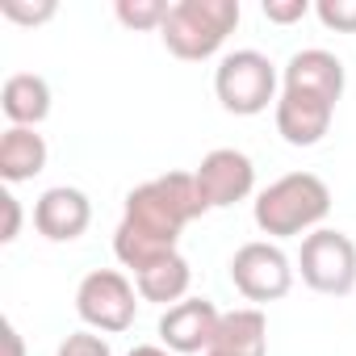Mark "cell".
Instances as JSON below:
<instances>
[{
    "label": "cell",
    "mask_w": 356,
    "mask_h": 356,
    "mask_svg": "<svg viewBox=\"0 0 356 356\" xmlns=\"http://www.w3.org/2000/svg\"><path fill=\"white\" fill-rule=\"evenodd\" d=\"M202 214H206V202L197 193L193 172L155 176V181L126 193V210L113 231V256L126 268L143 273L147 264L172 256L176 243H181V231Z\"/></svg>",
    "instance_id": "obj_1"
},
{
    "label": "cell",
    "mask_w": 356,
    "mask_h": 356,
    "mask_svg": "<svg viewBox=\"0 0 356 356\" xmlns=\"http://www.w3.org/2000/svg\"><path fill=\"white\" fill-rule=\"evenodd\" d=\"M331 210V189L318 181L314 172H289L273 181L256 197V227L273 239H293L306 231H318V222Z\"/></svg>",
    "instance_id": "obj_2"
},
{
    "label": "cell",
    "mask_w": 356,
    "mask_h": 356,
    "mask_svg": "<svg viewBox=\"0 0 356 356\" xmlns=\"http://www.w3.org/2000/svg\"><path fill=\"white\" fill-rule=\"evenodd\" d=\"M235 26L239 0H176L168 9V22L159 26V38L168 55H176L181 63H202L222 51Z\"/></svg>",
    "instance_id": "obj_3"
},
{
    "label": "cell",
    "mask_w": 356,
    "mask_h": 356,
    "mask_svg": "<svg viewBox=\"0 0 356 356\" xmlns=\"http://www.w3.org/2000/svg\"><path fill=\"white\" fill-rule=\"evenodd\" d=\"M214 97L235 118H256L277 105V67L260 51H231L214 72Z\"/></svg>",
    "instance_id": "obj_4"
},
{
    "label": "cell",
    "mask_w": 356,
    "mask_h": 356,
    "mask_svg": "<svg viewBox=\"0 0 356 356\" xmlns=\"http://www.w3.org/2000/svg\"><path fill=\"white\" fill-rule=\"evenodd\" d=\"M298 268H302V281H306L314 293L343 298V293L356 289V243H352L343 231L318 227V231H310V235L302 239Z\"/></svg>",
    "instance_id": "obj_5"
},
{
    "label": "cell",
    "mask_w": 356,
    "mask_h": 356,
    "mask_svg": "<svg viewBox=\"0 0 356 356\" xmlns=\"http://www.w3.org/2000/svg\"><path fill=\"white\" fill-rule=\"evenodd\" d=\"M134 293L138 289L126 281V273H118V268H92L80 281V289H76V314L92 331L118 335V331L134 327V314H138Z\"/></svg>",
    "instance_id": "obj_6"
},
{
    "label": "cell",
    "mask_w": 356,
    "mask_h": 356,
    "mask_svg": "<svg viewBox=\"0 0 356 356\" xmlns=\"http://www.w3.org/2000/svg\"><path fill=\"white\" fill-rule=\"evenodd\" d=\"M231 285L248 302H281L293 289V264L277 243L256 239L231 256Z\"/></svg>",
    "instance_id": "obj_7"
},
{
    "label": "cell",
    "mask_w": 356,
    "mask_h": 356,
    "mask_svg": "<svg viewBox=\"0 0 356 356\" xmlns=\"http://www.w3.org/2000/svg\"><path fill=\"white\" fill-rule=\"evenodd\" d=\"M218 323H222V310L210 298H185V302H176L172 310L159 314V343L172 356L210 352L214 335H218Z\"/></svg>",
    "instance_id": "obj_8"
},
{
    "label": "cell",
    "mask_w": 356,
    "mask_h": 356,
    "mask_svg": "<svg viewBox=\"0 0 356 356\" xmlns=\"http://www.w3.org/2000/svg\"><path fill=\"white\" fill-rule=\"evenodd\" d=\"M193 181H197V193H202L206 210H227V206L243 202L256 189V168H252V159L243 151L218 147L197 163Z\"/></svg>",
    "instance_id": "obj_9"
},
{
    "label": "cell",
    "mask_w": 356,
    "mask_h": 356,
    "mask_svg": "<svg viewBox=\"0 0 356 356\" xmlns=\"http://www.w3.org/2000/svg\"><path fill=\"white\" fill-rule=\"evenodd\" d=\"M335 105L314 97V92H298V88H281L277 97V134L289 147H314L323 143V134L331 130Z\"/></svg>",
    "instance_id": "obj_10"
},
{
    "label": "cell",
    "mask_w": 356,
    "mask_h": 356,
    "mask_svg": "<svg viewBox=\"0 0 356 356\" xmlns=\"http://www.w3.org/2000/svg\"><path fill=\"white\" fill-rule=\"evenodd\" d=\"M88 222H92V202L80 189H72V185H55V189H47L34 202V227L51 243L80 239L88 231Z\"/></svg>",
    "instance_id": "obj_11"
},
{
    "label": "cell",
    "mask_w": 356,
    "mask_h": 356,
    "mask_svg": "<svg viewBox=\"0 0 356 356\" xmlns=\"http://www.w3.org/2000/svg\"><path fill=\"white\" fill-rule=\"evenodd\" d=\"M281 80H285V88L314 92V97H323L331 105H339V97H343V63H339V55L318 51V47L293 51L285 72H281Z\"/></svg>",
    "instance_id": "obj_12"
},
{
    "label": "cell",
    "mask_w": 356,
    "mask_h": 356,
    "mask_svg": "<svg viewBox=\"0 0 356 356\" xmlns=\"http://www.w3.org/2000/svg\"><path fill=\"white\" fill-rule=\"evenodd\" d=\"M0 109L13 126H26V130H38L51 113V84L34 72H17L5 80L0 88Z\"/></svg>",
    "instance_id": "obj_13"
},
{
    "label": "cell",
    "mask_w": 356,
    "mask_h": 356,
    "mask_svg": "<svg viewBox=\"0 0 356 356\" xmlns=\"http://www.w3.org/2000/svg\"><path fill=\"white\" fill-rule=\"evenodd\" d=\"M189 285H193V268H189V260H185L181 252H172V256L147 264L143 273H134L138 298H143V302H155V306H168V310H172L176 302H185Z\"/></svg>",
    "instance_id": "obj_14"
},
{
    "label": "cell",
    "mask_w": 356,
    "mask_h": 356,
    "mask_svg": "<svg viewBox=\"0 0 356 356\" xmlns=\"http://www.w3.org/2000/svg\"><path fill=\"white\" fill-rule=\"evenodd\" d=\"M210 352H218V356H264L268 352V318H264V310H256V306L227 310Z\"/></svg>",
    "instance_id": "obj_15"
},
{
    "label": "cell",
    "mask_w": 356,
    "mask_h": 356,
    "mask_svg": "<svg viewBox=\"0 0 356 356\" xmlns=\"http://www.w3.org/2000/svg\"><path fill=\"white\" fill-rule=\"evenodd\" d=\"M47 138L38 130H26V126H9L0 134V176L9 185H22V181H34V176L47 168Z\"/></svg>",
    "instance_id": "obj_16"
},
{
    "label": "cell",
    "mask_w": 356,
    "mask_h": 356,
    "mask_svg": "<svg viewBox=\"0 0 356 356\" xmlns=\"http://www.w3.org/2000/svg\"><path fill=\"white\" fill-rule=\"evenodd\" d=\"M168 9L172 5H163V0H118L113 5L118 22L126 30H159L168 22Z\"/></svg>",
    "instance_id": "obj_17"
},
{
    "label": "cell",
    "mask_w": 356,
    "mask_h": 356,
    "mask_svg": "<svg viewBox=\"0 0 356 356\" xmlns=\"http://www.w3.org/2000/svg\"><path fill=\"white\" fill-rule=\"evenodd\" d=\"M314 17L335 34H356V0H318Z\"/></svg>",
    "instance_id": "obj_18"
},
{
    "label": "cell",
    "mask_w": 356,
    "mask_h": 356,
    "mask_svg": "<svg viewBox=\"0 0 356 356\" xmlns=\"http://www.w3.org/2000/svg\"><path fill=\"white\" fill-rule=\"evenodd\" d=\"M55 9H59L55 0H34V5H26V0H0V13L17 26H42L55 17Z\"/></svg>",
    "instance_id": "obj_19"
},
{
    "label": "cell",
    "mask_w": 356,
    "mask_h": 356,
    "mask_svg": "<svg viewBox=\"0 0 356 356\" xmlns=\"http://www.w3.org/2000/svg\"><path fill=\"white\" fill-rule=\"evenodd\" d=\"M59 356H113V352H109V339H101L97 331H72L59 343Z\"/></svg>",
    "instance_id": "obj_20"
},
{
    "label": "cell",
    "mask_w": 356,
    "mask_h": 356,
    "mask_svg": "<svg viewBox=\"0 0 356 356\" xmlns=\"http://www.w3.org/2000/svg\"><path fill=\"white\" fill-rule=\"evenodd\" d=\"M264 17L268 22H277V26H293V22H302L306 13H310V0H264Z\"/></svg>",
    "instance_id": "obj_21"
},
{
    "label": "cell",
    "mask_w": 356,
    "mask_h": 356,
    "mask_svg": "<svg viewBox=\"0 0 356 356\" xmlns=\"http://www.w3.org/2000/svg\"><path fill=\"white\" fill-rule=\"evenodd\" d=\"M0 206H5V231H0V243H13L22 235V202L13 193H0Z\"/></svg>",
    "instance_id": "obj_22"
},
{
    "label": "cell",
    "mask_w": 356,
    "mask_h": 356,
    "mask_svg": "<svg viewBox=\"0 0 356 356\" xmlns=\"http://www.w3.org/2000/svg\"><path fill=\"white\" fill-rule=\"evenodd\" d=\"M5 343H9V356H26V343H22V335H17L13 323H5Z\"/></svg>",
    "instance_id": "obj_23"
},
{
    "label": "cell",
    "mask_w": 356,
    "mask_h": 356,
    "mask_svg": "<svg viewBox=\"0 0 356 356\" xmlns=\"http://www.w3.org/2000/svg\"><path fill=\"white\" fill-rule=\"evenodd\" d=\"M126 356H172V352H168L163 343H134Z\"/></svg>",
    "instance_id": "obj_24"
},
{
    "label": "cell",
    "mask_w": 356,
    "mask_h": 356,
    "mask_svg": "<svg viewBox=\"0 0 356 356\" xmlns=\"http://www.w3.org/2000/svg\"><path fill=\"white\" fill-rule=\"evenodd\" d=\"M206 356H218V352H206Z\"/></svg>",
    "instance_id": "obj_25"
}]
</instances>
